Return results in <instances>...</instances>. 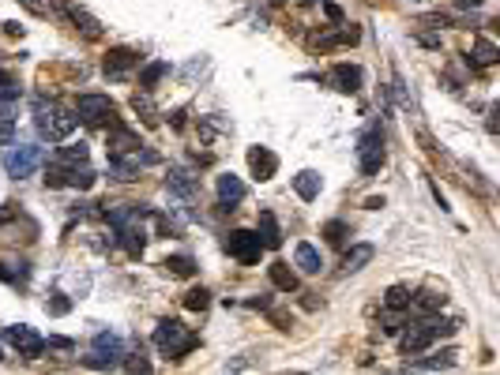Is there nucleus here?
<instances>
[{
  "instance_id": "obj_39",
  "label": "nucleus",
  "mask_w": 500,
  "mask_h": 375,
  "mask_svg": "<svg viewBox=\"0 0 500 375\" xmlns=\"http://www.w3.org/2000/svg\"><path fill=\"white\" fill-rule=\"evenodd\" d=\"M391 86H395V102L403 105V109H410V98H406V86H403V79L395 75V83H391Z\"/></svg>"
},
{
  "instance_id": "obj_4",
  "label": "nucleus",
  "mask_w": 500,
  "mask_h": 375,
  "mask_svg": "<svg viewBox=\"0 0 500 375\" xmlns=\"http://www.w3.org/2000/svg\"><path fill=\"white\" fill-rule=\"evenodd\" d=\"M226 251L245 263V267H252V263H259V251H264V244H259L256 233H248V229H233L230 237H226Z\"/></svg>"
},
{
  "instance_id": "obj_11",
  "label": "nucleus",
  "mask_w": 500,
  "mask_h": 375,
  "mask_svg": "<svg viewBox=\"0 0 500 375\" xmlns=\"http://www.w3.org/2000/svg\"><path fill=\"white\" fill-rule=\"evenodd\" d=\"M328 83L339 94H354V91H361V68H357V64H335Z\"/></svg>"
},
{
  "instance_id": "obj_37",
  "label": "nucleus",
  "mask_w": 500,
  "mask_h": 375,
  "mask_svg": "<svg viewBox=\"0 0 500 375\" xmlns=\"http://www.w3.org/2000/svg\"><path fill=\"white\" fill-rule=\"evenodd\" d=\"M64 184H68V169H60V165H57V169L46 173V188H64Z\"/></svg>"
},
{
  "instance_id": "obj_34",
  "label": "nucleus",
  "mask_w": 500,
  "mask_h": 375,
  "mask_svg": "<svg viewBox=\"0 0 500 375\" xmlns=\"http://www.w3.org/2000/svg\"><path fill=\"white\" fill-rule=\"evenodd\" d=\"M68 184H72V188H79V192H86V188L94 184V173H91V169H79V165H75V169L68 173Z\"/></svg>"
},
{
  "instance_id": "obj_35",
  "label": "nucleus",
  "mask_w": 500,
  "mask_h": 375,
  "mask_svg": "<svg viewBox=\"0 0 500 375\" xmlns=\"http://www.w3.org/2000/svg\"><path fill=\"white\" fill-rule=\"evenodd\" d=\"M323 237H328L331 244H342V240L350 237V229H346V222H328L323 225Z\"/></svg>"
},
{
  "instance_id": "obj_18",
  "label": "nucleus",
  "mask_w": 500,
  "mask_h": 375,
  "mask_svg": "<svg viewBox=\"0 0 500 375\" xmlns=\"http://www.w3.org/2000/svg\"><path fill=\"white\" fill-rule=\"evenodd\" d=\"M470 60L477 64V68H489V64H496V60H500L496 41H493V38H485V34H477V38H474V53H470Z\"/></svg>"
},
{
  "instance_id": "obj_46",
  "label": "nucleus",
  "mask_w": 500,
  "mask_h": 375,
  "mask_svg": "<svg viewBox=\"0 0 500 375\" xmlns=\"http://www.w3.org/2000/svg\"><path fill=\"white\" fill-rule=\"evenodd\" d=\"M4 34L8 38H23V27H19V23H4Z\"/></svg>"
},
{
  "instance_id": "obj_5",
  "label": "nucleus",
  "mask_w": 500,
  "mask_h": 375,
  "mask_svg": "<svg viewBox=\"0 0 500 375\" xmlns=\"http://www.w3.org/2000/svg\"><path fill=\"white\" fill-rule=\"evenodd\" d=\"M38 162H41V147H12L4 154V169H8V176H15V180L34 173Z\"/></svg>"
},
{
  "instance_id": "obj_48",
  "label": "nucleus",
  "mask_w": 500,
  "mask_h": 375,
  "mask_svg": "<svg viewBox=\"0 0 500 375\" xmlns=\"http://www.w3.org/2000/svg\"><path fill=\"white\" fill-rule=\"evenodd\" d=\"M248 308H271V301H267V296H252V301H248Z\"/></svg>"
},
{
  "instance_id": "obj_42",
  "label": "nucleus",
  "mask_w": 500,
  "mask_h": 375,
  "mask_svg": "<svg viewBox=\"0 0 500 375\" xmlns=\"http://www.w3.org/2000/svg\"><path fill=\"white\" fill-rule=\"evenodd\" d=\"M121 364H124L128 371H150V364H147L143 357H132V360H121Z\"/></svg>"
},
{
  "instance_id": "obj_2",
  "label": "nucleus",
  "mask_w": 500,
  "mask_h": 375,
  "mask_svg": "<svg viewBox=\"0 0 500 375\" xmlns=\"http://www.w3.org/2000/svg\"><path fill=\"white\" fill-rule=\"evenodd\" d=\"M75 117L91 128H110L117 124V109L105 94H79L75 98Z\"/></svg>"
},
{
  "instance_id": "obj_1",
  "label": "nucleus",
  "mask_w": 500,
  "mask_h": 375,
  "mask_svg": "<svg viewBox=\"0 0 500 375\" xmlns=\"http://www.w3.org/2000/svg\"><path fill=\"white\" fill-rule=\"evenodd\" d=\"M150 341H155V349L169 360H181L184 353H192L195 346H200V338H195L184 323H177V319H162V323L155 327V338Z\"/></svg>"
},
{
  "instance_id": "obj_36",
  "label": "nucleus",
  "mask_w": 500,
  "mask_h": 375,
  "mask_svg": "<svg viewBox=\"0 0 500 375\" xmlns=\"http://www.w3.org/2000/svg\"><path fill=\"white\" fill-rule=\"evenodd\" d=\"M68 308H72L68 296H53V301H46V312L49 315H68Z\"/></svg>"
},
{
  "instance_id": "obj_44",
  "label": "nucleus",
  "mask_w": 500,
  "mask_h": 375,
  "mask_svg": "<svg viewBox=\"0 0 500 375\" xmlns=\"http://www.w3.org/2000/svg\"><path fill=\"white\" fill-rule=\"evenodd\" d=\"M399 327H403V323H399L395 315H384V323H380V330H384V334H399Z\"/></svg>"
},
{
  "instance_id": "obj_17",
  "label": "nucleus",
  "mask_w": 500,
  "mask_h": 375,
  "mask_svg": "<svg viewBox=\"0 0 500 375\" xmlns=\"http://www.w3.org/2000/svg\"><path fill=\"white\" fill-rule=\"evenodd\" d=\"M139 147V136L121 124H110V154H132Z\"/></svg>"
},
{
  "instance_id": "obj_52",
  "label": "nucleus",
  "mask_w": 500,
  "mask_h": 375,
  "mask_svg": "<svg viewBox=\"0 0 500 375\" xmlns=\"http://www.w3.org/2000/svg\"><path fill=\"white\" fill-rule=\"evenodd\" d=\"M297 4H316V0H297Z\"/></svg>"
},
{
  "instance_id": "obj_50",
  "label": "nucleus",
  "mask_w": 500,
  "mask_h": 375,
  "mask_svg": "<svg viewBox=\"0 0 500 375\" xmlns=\"http://www.w3.org/2000/svg\"><path fill=\"white\" fill-rule=\"evenodd\" d=\"M169 124H173V128H177V131L184 128V113H181V109H177V113H173V120H169Z\"/></svg>"
},
{
  "instance_id": "obj_6",
  "label": "nucleus",
  "mask_w": 500,
  "mask_h": 375,
  "mask_svg": "<svg viewBox=\"0 0 500 375\" xmlns=\"http://www.w3.org/2000/svg\"><path fill=\"white\" fill-rule=\"evenodd\" d=\"M8 341H12V346L19 349V357H27V360L41 357V349H46V338H41L34 327H27V323L8 327Z\"/></svg>"
},
{
  "instance_id": "obj_27",
  "label": "nucleus",
  "mask_w": 500,
  "mask_h": 375,
  "mask_svg": "<svg viewBox=\"0 0 500 375\" xmlns=\"http://www.w3.org/2000/svg\"><path fill=\"white\" fill-rule=\"evenodd\" d=\"M132 109H136V113L147 120V124H158V105L150 102V91H139V94H132Z\"/></svg>"
},
{
  "instance_id": "obj_54",
  "label": "nucleus",
  "mask_w": 500,
  "mask_h": 375,
  "mask_svg": "<svg viewBox=\"0 0 500 375\" xmlns=\"http://www.w3.org/2000/svg\"><path fill=\"white\" fill-rule=\"evenodd\" d=\"M64 4H68V0H64Z\"/></svg>"
},
{
  "instance_id": "obj_49",
  "label": "nucleus",
  "mask_w": 500,
  "mask_h": 375,
  "mask_svg": "<svg viewBox=\"0 0 500 375\" xmlns=\"http://www.w3.org/2000/svg\"><path fill=\"white\" fill-rule=\"evenodd\" d=\"M12 214H15V211H12V203H8V206H0V225H4V222H8V218H12Z\"/></svg>"
},
{
  "instance_id": "obj_25",
  "label": "nucleus",
  "mask_w": 500,
  "mask_h": 375,
  "mask_svg": "<svg viewBox=\"0 0 500 375\" xmlns=\"http://www.w3.org/2000/svg\"><path fill=\"white\" fill-rule=\"evenodd\" d=\"M410 296H414V293H410L406 285H391V289L384 293V308H387V312H406Z\"/></svg>"
},
{
  "instance_id": "obj_8",
  "label": "nucleus",
  "mask_w": 500,
  "mask_h": 375,
  "mask_svg": "<svg viewBox=\"0 0 500 375\" xmlns=\"http://www.w3.org/2000/svg\"><path fill=\"white\" fill-rule=\"evenodd\" d=\"M132 68H139V53L136 49L117 46V49L105 53V75H110V79H124Z\"/></svg>"
},
{
  "instance_id": "obj_32",
  "label": "nucleus",
  "mask_w": 500,
  "mask_h": 375,
  "mask_svg": "<svg viewBox=\"0 0 500 375\" xmlns=\"http://www.w3.org/2000/svg\"><path fill=\"white\" fill-rule=\"evenodd\" d=\"M166 72H169V64H162V60L147 64V68H143V75H139V86H143V91H150V86H155V83H158Z\"/></svg>"
},
{
  "instance_id": "obj_9",
  "label": "nucleus",
  "mask_w": 500,
  "mask_h": 375,
  "mask_svg": "<svg viewBox=\"0 0 500 375\" xmlns=\"http://www.w3.org/2000/svg\"><path fill=\"white\" fill-rule=\"evenodd\" d=\"M166 192L173 195V199H181L184 206H192L195 203V176L188 169H169V180H166Z\"/></svg>"
},
{
  "instance_id": "obj_21",
  "label": "nucleus",
  "mask_w": 500,
  "mask_h": 375,
  "mask_svg": "<svg viewBox=\"0 0 500 375\" xmlns=\"http://www.w3.org/2000/svg\"><path fill=\"white\" fill-rule=\"evenodd\" d=\"M373 256H376V251H373V244H354V248H350V251H346V256H342V274H354V270H361L365 263H373Z\"/></svg>"
},
{
  "instance_id": "obj_31",
  "label": "nucleus",
  "mask_w": 500,
  "mask_h": 375,
  "mask_svg": "<svg viewBox=\"0 0 500 375\" xmlns=\"http://www.w3.org/2000/svg\"><path fill=\"white\" fill-rule=\"evenodd\" d=\"M0 278L8 285H23L30 278V270H27V263H19V270H15V263H0Z\"/></svg>"
},
{
  "instance_id": "obj_43",
  "label": "nucleus",
  "mask_w": 500,
  "mask_h": 375,
  "mask_svg": "<svg viewBox=\"0 0 500 375\" xmlns=\"http://www.w3.org/2000/svg\"><path fill=\"white\" fill-rule=\"evenodd\" d=\"M323 15H328L331 23H342V8L339 4H328V0H323Z\"/></svg>"
},
{
  "instance_id": "obj_14",
  "label": "nucleus",
  "mask_w": 500,
  "mask_h": 375,
  "mask_svg": "<svg viewBox=\"0 0 500 375\" xmlns=\"http://www.w3.org/2000/svg\"><path fill=\"white\" fill-rule=\"evenodd\" d=\"M64 12H68V19L75 23V30H83V38H91V41L102 38V23H98L91 12H83V8H75V4H64Z\"/></svg>"
},
{
  "instance_id": "obj_40",
  "label": "nucleus",
  "mask_w": 500,
  "mask_h": 375,
  "mask_svg": "<svg viewBox=\"0 0 500 375\" xmlns=\"http://www.w3.org/2000/svg\"><path fill=\"white\" fill-rule=\"evenodd\" d=\"M19 4H23V8H27L30 15H49V8L41 4V0H19Z\"/></svg>"
},
{
  "instance_id": "obj_28",
  "label": "nucleus",
  "mask_w": 500,
  "mask_h": 375,
  "mask_svg": "<svg viewBox=\"0 0 500 375\" xmlns=\"http://www.w3.org/2000/svg\"><path fill=\"white\" fill-rule=\"evenodd\" d=\"M162 267H166V274H173V278H192V274H195L192 256H169Z\"/></svg>"
},
{
  "instance_id": "obj_41",
  "label": "nucleus",
  "mask_w": 500,
  "mask_h": 375,
  "mask_svg": "<svg viewBox=\"0 0 500 375\" xmlns=\"http://www.w3.org/2000/svg\"><path fill=\"white\" fill-rule=\"evenodd\" d=\"M418 46H425V49H440V34L425 30V34H418Z\"/></svg>"
},
{
  "instance_id": "obj_53",
  "label": "nucleus",
  "mask_w": 500,
  "mask_h": 375,
  "mask_svg": "<svg viewBox=\"0 0 500 375\" xmlns=\"http://www.w3.org/2000/svg\"><path fill=\"white\" fill-rule=\"evenodd\" d=\"M0 360H4V353H0Z\"/></svg>"
},
{
  "instance_id": "obj_38",
  "label": "nucleus",
  "mask_w": 500,
  "mask_h": 375,
  "mask_svg": "<svg viewBox=\"0 0 500 375\" xmlns=\"http://www.w3.org/2000/svg\"><path fill=\"white\" fill-rule=\"evenodd\" d=\"M421 23H425V27H451V15H444V12H432V15H421Z\"/></svg>"
},
{
  "instance_id": "obj_26",
  "label": "nucleus",
  "mask_w": 500,
  "mask_h": 375,
  "mask_svg": "<svg viewBox=\"0 0 500 375\" xmlns=\"http://www.w3.org/2000/svg\"><path fill=\"white\" fill-rule=\"evenodd\" d=\"M444 301H448V296H444V293H432V289H421V293L410 296V304H414L418 312H440Z\"/></svg>"
},
{
  "instance_id": "obj_16",
  "label": "nucleus",
  "mask_w": 500,
  "mask_h": 375,
  "mask_svg": "<svg viewBox=\"0 0 500 375\" xmlns=\"http://www.w3.org/2000/svg\"><path fill=\"white\" fill-rule=\"evenodd\" d=\"M256 237H259V244H264V248H278L282 244V229H278V222H275V214H271V211L259 214Z\"/></svg>"
},
{
  "instance_id": "obj_13",
  "label": "nucleus",
  "mask_w": 500,
  "mask_h": 375,
  "mask_svg": "<svg viewBox=\"0 0 500 375\" xmlns=\"http://www.w3.org/2000/svg\"><path fill=\"white\" fill-rule=\"evenodd\" d=\"M241 199H245V180L233 176V173H222L219 176V203L226 206V211H233Z\"/></svg>"
},
{
  "instance_id": "obj_3",
  "label": "nucleus",
  "mask_w": 500,
  "mask_h": 375,
  "mask_svg": "<svg viewBox=\"0 0 500 375\" xmlns=\"http://www.w3.org/2000/svg\"><path fill=\"white\" fill-rule=\"evenodd\" d=\"M357 165H361L365 176L380 173V165H384V131H380V124H368L361 131V139H357Z\"/></svg>"
},
{
  "instance_id": "obj_45",
  "label": "nucleus",
  "mask_w": 500,
  "mask_h": 375,
  "mask_svg": "<svg viewBox=\"0 0 500 375\" xmlns=\"http://www.w3.org/2000/svg\"><path fill=\"white\" fill-rule=\"evenodd\" d=\"M380 206H384V195H368L365 199V211H380Z\"/></svg>"
},
{
  "instance_id": "obj_47",
  "label": "nucleus",
  "mask_w": 500,
  "mask_h": 375,
  "mask_svg": "<svg viewBox=\"0 0 500 375\" xmlns=\"http://www.w3.org/2000/svg\"><path fill=\"white\" fill-rule=\"evenodd\" d=\"M46 346H53V349H72V341H68V338H49Z\"/></svg>"
},
{
  "instance_id": "obj_24",
  "label": "nucleus",
  "mask_w": 500,
  "mask_h": 375,
  "mask_svg": "<svg viewBox=\"0 0 500 375\" xmlns=\"http://www.w3.org/2000/svg\"><path fill=\"white\" fill-rule=\"evenodd\" d=\"M293 259H297V267L305 270V274H320V267H323L320 251L312 248V244H297V251H293Z\"/></svg>"
},
{
  "instance_id": "obj_51",
  "label": "nucleus",
  "mask_w": 500,
  "mask_h": 375,
  "mask_svg": "<svg viewBox=\"0 0 500 375\" xmlns=\"http://www.w3.org/2000/svg\"><path fill=\"white\" fill-rule=\"evenodd\" d=\"M455 4H459V8H482L485 0H455Z\"/></svg>"
},
{
  "instance_id": "obj_29",
  "label": "nucleus",
  "mask_w": 500,
  "mask_h": 375,
  "mask_svg": "<svg viewBox=\"0 0 500 375\" xmlns=\"http://www.w3.org/2000/svg\"><path fill=\"white\" fill-rule=\"evenodd\" d=\"M15 139V117H12V105H0V147H12Z\"/></svg>"
},
{
  "instance_id": "obj_10",
  "label": "nucleus",
  "mask_w": 500,
  "mask_h": 375,
  "mask_svg": "<svg viewBox=\"0 0 500 375\" xmlns=\"http://www.w3.org/2000/svg\"><path fill=\"white\" fill-rule=\"evenodd\" d=\"M361 41V30H357L354 23H339L335 30H323V34H316V41L312 46L316 49H335V46H357Z\"/></svg>"
},
{
  "instance_id": "obj_22",
  "label": "nucleus",
  "mask_w": 500,
  "mask_h": 375,
  "mask_svg": "<svg viewBox=\"0 0 500 375\" xmlns=\"http://www.w3.org/2000/svg\"><path fill=\"white\" fill-rule=\"evenodd\" d=\"M267 274H271V285H275V289H282V293H293V289H297V274H293L286 263H271Z\"/></svg>"
},
{
  "instance_id": "obj_30",
  "label": "nucleus",
  "mask_w": 500,
  "mask_h": 375,
  "mask_svg": "<svg viewBox=\"0 0 500 375\" xmlns=\"http://www.w3.org/2000/svg\"><path fill=\"white\" fill-rule=\"evenodd\" d=\"M455 364V349H444L440 357H429V360H414L418 371H437V368H451Z\"/></svg>"
},
{
  "instance_id": "obj_12",
  "label": "nucleus",
  "mask_w": 500,
  "mask_h": 375,
  "mask_svg": "<svg viewBox=\"0 0 500 375\" xmlns=\"http://www.w3.org/2000/svg\"><path fill=\"white\" fill-rule=\"evenodd\" d=\"M248 169H252L256 180H271L278 173V158L267 147H248Z\"/></svg>"
},
{
  "instance_id": "obj_20",
  "label": "nucleus",
  "mask_w": 500,
  "mask_h": 375,
  "mask_svg": "<svg viewBox=\"0 0 500 375\" xmlns=\"http://www.w3.org/2000/svg\"><path fill=\"white\" fill-rule=\"evenodd\" d=\"M320 173H312V169H301L297 176H293V192L301 195V199H316L320 195Z\"/></svg>"
},
{
  "instance_id": "obj_23",
  "label": "nucleus",
  "mask_w": 500,
  "mask_h": 375,
  "mask_svg": "<svg viewBox=\"0 0 500 375\" xmlns=\"http://www.w3.org/2000/svg\"><path fill=\"white\" fill-rule=\"evenodd\" d=\"M86 158H91V147H86V143H68V147H60L57 150V162L60 165H86Z\"/></svg>"
},
{
  "instance_id": "obj_15",
  "label": "nucleus",
  "mask_w": 500,
  "mask_h": 375,
  "mask_svg": "<svg viewBox=\"0 0 500 375\" xmlns=\"http://www.w3.org/2000/svg\"><path fill=\"white\" fill-rule=\"evenodd\" d=\"M94 353H98V357H105V360L117 368V364H121V357H124V341L117 338V334H105V330H102V334L94 338Z\"/></svg>"
},
{
  "instance_id": "obj_19",
  "label": "nucleus",
  "mask_w": 500,
  "mask_h": 375,
  "mask_svg": "<svg viewBox=\"0 0 500 375\" xmlns=\"http://www.w3.org/2000/svg\"><path fill=\"white\" fill-rule=\"evenodd\" d=\"M75 124H79V117H75V113H60V109H57V113L49 117L46 139H68L72 131H75Z\"/></svg>"
},
{
  "instance_id": "obj_7",
  "label": "nucleus",
  "mask_w": 500,
  "mask_h": 375,
  "mask_svg": "<svg viewBox=\"0 0 500 375\" xmlns=\"http://www.w3.org/2000/svg\"><path fill=\"white\" fill-rule=\"evenodd\" d=\"M432 327H429V319H421V323H410L406 330H403V338H399V346H403V353L406 357H418V353H425L429 346H432Z\"/></svg>"
},
{
  "instance_id": "obj_33",
  "label": "nucleus",
  "mask_w": 500,
  "mask_h": 375,
  "mask_svg": "<svg viewBox=\"0 0 500 375\" xmlns=\"http://www.w3.org/2000/svg\"><path fill=\"white\" fill-rule=\"evenodd\" d=\"M207 304H211V293L203 289V285H200V289H188V293H184V308H188V312H203Z\"/></svg>"
}]
</instances>
